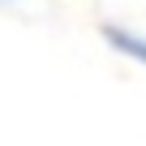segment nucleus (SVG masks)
Returning <instances> with one entry per match:
<instances>
[{
	"label": "nucleus",
	"mask_w": 146,
	"mask_h": 146,
	"mask_svg": "<svg viewBox=\"0 0 146 146\" xmlns=\"http://www.w3.org/2000/svg\"><path fill=\"white\" fill-rule=\"evenodd\" d=\"M103 39H108V47H112L116 56H125V60H133V64L146 69V35H142V30H129V26H103Z\"/></svg>",
	"instance_id": "nucleus-1"
},
{
	"label": "nucleus",
	"mask_w": 146,
	"mask_h": 146,
	"mask_svg": "<svg viewBox=\"0 0 146 146\" xmlns=\"http://www.w3.org/2000/svg\"><path fill=\"white\" fill-rule=\"evenodd\" d=\"M0 5H13V0H0Z\"/></svg>",
	"instance_id": "nucleus-2"
}]
</instances>
